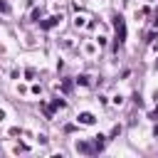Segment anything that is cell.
<instances>
[{"label": "cell", "mask_w": 158, "mask_h": 158, "mask_svg": "<svg viewBox=\"0 0 158 158\" xmlns=\"http://www.w3.org/2000/svg\"><path fill=\"white\" fill-rule=\"evenodd\" d=\"M104 138H106V136H96L94 143H77V151H79V153H96V151H101Z\"/></svg>", "instance_id": "obj_1"}, {"label": "cell", "mask_w": 158, "mask_h": 158, "mask_svg": "<svg viewBox=\"0 0 158 158\" xmlns=\"http://www.w3.org/2000/svg\"><path fill=\"white\" fill-rule=\"evenodd\" d=\"M114 27H116V49H118V44H123V40H126V25H123L121 15L114 17Z\"/></svg>", "instance_id": "obj_2"}, {"label": "cell", "mask_w": 158, "mask_h": 158, "mask_svg": "<svg viewBox=\"0 0 158 158\" xmlns=\"http://www.w3.org/2000/svg\"><path fill=\"white\" fill-rule=\"evenodd\" d=\"M77 81H79V84H81V86H84V84H89V77H86V74H81V77H79V79H77Z\"/></svg>", "instance_id": "obj_6"}, {"label": "cell", "mask_w": 158, "mask_h": 158, "mask_svg": "<svg viewBox=\"0 0 158 158\" xmlns=\"http://www.w3.org/2000/svg\"><path fill=\"white\" fill-rule=\"evenodd\" d=\"M64 106H67V101H64V99H54V101H52V106H49V109H52V111H54V109H64Z\"/></svg>", "instance_id": "obj_5"}, {"label": "cell", "mask_w": 158, "mask_h": 158, "mask_svg": "<svg viewBox=\"0 0 158 158\" xmlns=\"http://www.w3.org/2000/svg\"><path fill=\"white\" fill-rule=\"evenodd\" d=\"M156 67H158V62H156Z\"/></svg>", "instance_id": "obj_8"}, {"label": "cell", "mask_w": 158, "mask_h": 158, "mask_svg": "<svg viewBox=\"0 0 158 158\" xmlns=\"http://www.w3.org/2000/svg\"><path fill=\"white\" fill-rule=\"evenodd\" d=\"M59 20H62V15H52V17H47V20L42 22V30H49V27H54Z\"/></svg>", "instance_id": "obj_4"}, {"label": "cell", "mask_w": 158, "mask_h": 158, "mask_svg": "<svg viewBox=\"0 0 158 158\" xmlns=\"http://www.w3.org/2000/svg\"><path fill=\"white\" fill-rule=\"evenodd\" d=\"M7 10H10V5H7V2H2V0H0V12H7Z\"/></svg>", "instance_id": "obj_7"}, {"label": "cell", "mask_w": 158, "mask_h": 158, "mask_svg": "<svg viewBox=\"0 0 158 158\" xmlns=\"http://www.w3.org/2000/svg\"><path fill=\"white\" fill-rule=\"evenodd\" d=\"M77 118H79V123H84V126H91V123L96 121V118H94V114H89V111H81Z\"/></svg>", "instance_id": "obj_3"}]
</instances>
